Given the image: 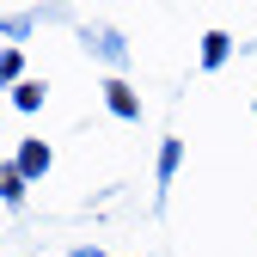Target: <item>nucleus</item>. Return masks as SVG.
Returning a JSON list of instances; mask_svg holds the SVG:
<instances>
[{
    "instance_id": "1",
    "label": "nucleus",
    "mask_w": 257,
    "mask_h": 257,
    "mask_svg": "<svg viewBox=\"0 0 257 257\" xmlns=\"http://www.w3.org/2000/svg\"><path fill=\"white\" fill-rule=\"evenodd\" d=\"M110 104H116L122 116H135V98H128V86H110Z\"/></svg>"
}]
</instances>
